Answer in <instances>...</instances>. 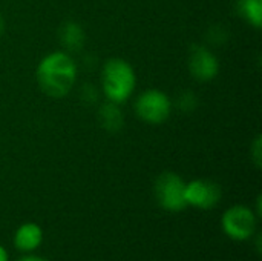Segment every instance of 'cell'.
I'll use <instances>...</instances> for the list:
<instances>
[{
	"label": "cell",
	"mask_w": 262,
	"mask_h": 261,
	"mask_svg": "<svg viewBox=\"0 0 262 261\" xmlns=\"http://www.w3.org/2000/svg\"><path fill=\"white\" fill-rule=\"evenodd\" d=\"M135 114L140 120L149 125H161L164 123L172 112V100L170 97L160 89L150 88L143 91L135 103Z\"/></svg>",
	"instance_id": "3"
},
{
	"label": "cell",
	"mask_w": 262,
	"mask_h": 261,
	"mask_svg": "<svg viewBox=\"0 0 262 261\" xmlns=\"http://www.w3.org/2000/svg\"><path fill=\"white\" fill-rule=\"evenodd\" d=\"M186 182L175 172H163L155 182V197L158 205L169 212H180L187 208Z\"/></svg>",
	"instance_id": "5"
},
{
	"label": "cell",
	"mask_w": 262,
	"mask_h": 261,
	"mask_svg": "<svg viewBox=\"0 0 262 261\" xmlns=\"http://www.w3.org/2000/svg\"><path fill=\"white\" fill-rule=\"evenodd\" d=\"M14 246L20 252H34L41 246L43 242V231L37 223L28 222L17 228L14 234Z\"/></svg>",
	"instance_id": "8"
},
{
	"label": "cell",
	"mask_w": 262,
	"mask_h": 261,
	"mask_svg": "<svg viewBox=\"0 0 262 261\" xmlns=\"http://www.w3.org/2000/svg\"><path fill=\"white\" fill-rule=\"evenodd\" d=\"M17 261H51L48 260V258H43V257H38V255H31V254H28V255H23V257H20Z\"/></svg>",
	"instance_id": "14"
},
{
	"label": "cell",
	"mask_w": 262,
	"mask_h": 261,
	"mask_svg": "<svg viewBox=\"0 0 262 261\" xmlns=\"http://www.w3.org/2000/svg\"><path fill=\"white\" fill-rule=\"evenodd\" d=\"M5 28H6V23H5V18L0 15V35L5 32Z\"/></svg>",
	"instance_id": "16"
},
{
	"label": "cell",
	"mask_w": 262,
	"mask_h": 261,
	"mask_svg": "<svg viewBox=\"0 0 262 261\" xmlns=\"http://www.w3.org/2000/svg\"><path fill=\"white\" fill-rule=\"evenodd\" d=\"M256 228L258 215L246 205L230 206L221 217L223 232L235 242H246L252 238L256 232Z\"/></svg>",
	"instance_id": "4"
},
{
	"label": "cell",
	"mask_w": 262,
	"mask_h": 261,
	"mask_svg": "<svg viewBox=\"0 0 262 261\" xmlns=\"http://www.w3.org/2000/svg\"><path fill=\"white\" fill-rule=\"evenodd\" d=\"M186 203L187 206L201 209V211H209L218 206V203L223 198V189L218 183L212 180H203L196 178L189 183H186V191H184Z\"/></svg>",
	"instance_id": "6"
},
{
	"label": "cell",
	"mask_w": 262,
	"mask_h": 261,
	"mask_svg": "<svg viewBox=\"0 0 262 261\" xmlns=\"http://www.w3.org/2000/svg\"><path fill=\"white\" fill-rule=\"evenodd\" d=\"M178 106L184 111V112H190L195 109L196 106V97L192 92H184L181 94L180 100H178Z\"/></svg>",
	"instance_id": "13"
},
{
	"label": "cell",
	"mask_w": 262,
	"mask_h": 261,
	"mask_svg": "<svg viewBox=\"0 0 262 261\" xmlns=\"http://www.w3.org/2000/svg\"><path fill=\"white\" fill-rule=\"evenodd\" d=\"M77 63L66 51H54L45 55L35 71L38 88L52 98H63L77 82Z\"/></svg>",
	"instance_id": "1"
},
{
	"label": "cell",
	"mask_w": 262,
	"mask_h": 261,
	"mask_svg": "<svg viewBox=\"0 0 262 261\" xmlns=\"http://www.w3.org/2000/svg\"><path fill=\"white\" fill-rule=\"evenodd\" d=\"M60 42L66 52H75L84 45V31L75 22H66L60 29Z\"/></svg>",
	"instance_id": "9"
},
{
	"label": "cell",
	"mask_w": 262,
	"mask_h": 261,
	"mask_svg": "<svg viewBox=\"0 0 262 261\" xmlns=\"http://www.w3.org/2000/svg\"><path fill=\"white\" fill-rule=\"evenodd\" d=\"M118 106L120 105H115L112 102H106L100 106L98 111L100 125L109 132H115L123 126V114Z\"/></svg>",
	"instance_id": "11"
},
{
	"label": "cell",
	"mask_w": 262,
	"mask_h": 261,
	"mask_svg": "<svg viewBox=\"0 0 262 261\" xmlns=\"http://www.w3.org/2000/svg\"><path fill=\"white\" fill-rule=\"evenodd\" d=\"M0 261H9V255H8V251L0 245Z\"/></svg>",
	"instance_id": "15"
},
{
	"label": "cell",
	"mask_w": 262,
	"mask_h": 261,
	"mask_svg": "<svg viewBox=\"0 0 262 261\" xmlns=\"http://www.w3.org/2000/svg\"><path fill=\"white\" fill-rule=\"evenodd\" d=\"M135 86V69L127 60L120 57L106 60L101 69V89L107 102L123 105L132 97Z\"/></svg>",
	"instance_id": "2"
},
{
	"label": "cell",
	"mask_w": 262,
	"mask_h": 261,
	"mask_svg": "<svg viewBox=\"0 0 262 261\" xmlns=\"http://www.w3.org/2000/svg\"><path fill=\"white\" fill-rule=\"evenodd\" d=\"M250 157H252V160H253V163L256 165V168H261L262 165V140H261V135H258L255 140H253V143H252V146H250Z\"/></svg>",
	"instance_id": "12"
},
{
	"label": "cell",
	"mask_w": 262,
	"mask_h": 261,
	"mask_svg": "<svg viewBox=\"0 0 262 261\" xmlns=\"http://www.w3.org/2000/svg\"><path fill=\"white\" fill-rule=\"evenodd\" d=\"M189 71L198 82H210L220 72L218 57L203 45H193L189 52Z\"/></svg>",
	"instance_id": "7"
},
{
	"label": "cell",
	"mask_w": 262,
	"mask_h": 261,
	"mask_svg": "<svg viewBox=\"0 0 262 261\" xmlns=\"http://www.w3.org/2000/svg\"><path fill=\"white\" fill-rule=\"evenodd\" d=\"M236 12L250 26H262V0H236Z\"/></svg>",
	"instance_id": "10"
}]
</instances>
